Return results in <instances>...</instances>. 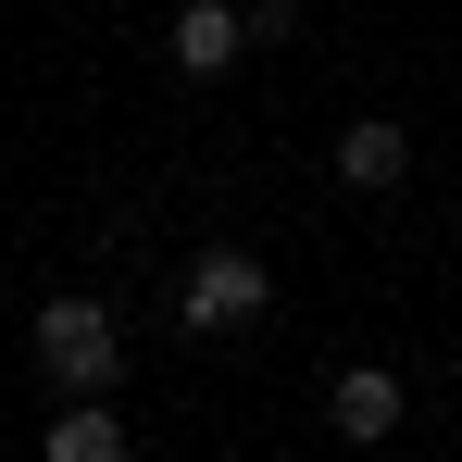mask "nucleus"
Here are the masks:
<instances>
[{
    "instance_id": "f257e3e1",
    "label": "nucleus",
    "mask_w": 462,
    "mask_h": 462,
    "mask_svg": "<svg viewBox=\"0 0 462 462\" xmlns=\"http://www.w3.org/2000/svg\"><path fill=\"white\" fill-rule=\"evenodd\" d=\"M38 375L63 400H113L125 387V325L100 300H38Z\"/></svg>"
},
{
    "instance_id": "f03ea898",
    "label": "nucleus",
    "mask_w": 462,
    "mask_h": 462,
    "mask_svg": "<svg viewBox=\"0 0 462 462\" xmlns=\"http://www.w3.org/2000/svg\"><path fill=\"white\" fill-rule=\"evenodd\" d=\"M263 312H275V275H263V250H237V237L175 275V325H188V337H237V325H263Z\"/></svg>"
},
{
    "instance_id": "7ed1b4c3",
    "label": "nucleus",
    "mask_w": 462,
    "mask_h": 462,
    "mask_svg": "<svg viewBox=\"0 0 462 462\" xmlns=\"http://www.w3.org/2000/svg\"><path fill=\"white\" fill-rule=\"evenodd\" d=\"M400 412H412V387L387 375V363H337V375H325V425H337L350 450H375V438H400Z\"/></svg>"
},
{
    "instance_id": "20e7f679",
    "label": "nucleus",
    "mask_w": 462,
    "mask_h": 462,
    "mask_svg": "<svg viewBox=\"0 0 462 462\" xmlns=\"http://www.w3.org/2000/svg\"><path fill=\"white\" fill-rule=\"evenodd\" d=\"M237 51H250V13H237V0H188V13L162 25V63H175L188 88H213Z\"/></svg>"
},
{
    "instance_id": "39448f33",
    "label": "nucleus",
    "mask_w": 462,
    "mask_h": 462,
    "mask_svg": "<svg viewBox=\"0 0 462 462\" xmlns=\"http://www.w3.org/2000/svg\"><path fill=\"white\" fill-rule=\"evenodd\" d=\"M412 175V125H387V113H363V125H337V188H363V200H387Z\"/></svg>"
},
{
    "instance_id": "423d86ee",
    "label": "nucleus",
    "mask_w": 462,
    "mask_h": 462,
    "mask_svg": "<svg viewBox=\"0 0 462 462\" xmlns=\"http://www.w3.org/2000/svg\"><path fill=\"white\" fill-rule=\"evenodd\" d=\"M38 462H138V438H125L113 400H63V412L38 425Z\"/></svg>"
}]
</instances>
